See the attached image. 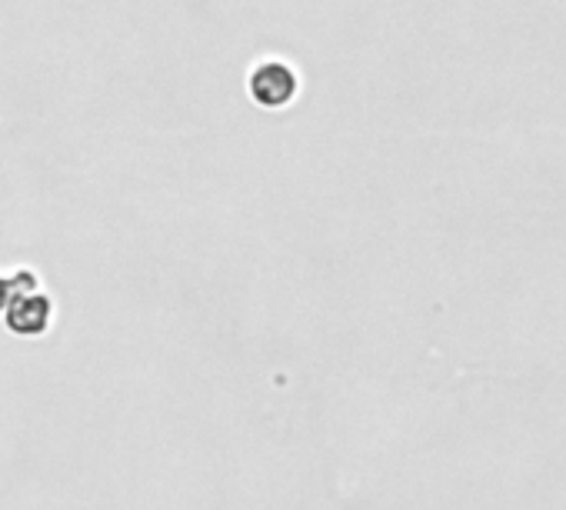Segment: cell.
<instances>
[{"instance_id": "6da1fadb", "label": "cell", "mask_w": 566, "mask_h": 510, "mask_svg": "<svg viewBox=\"0 0 566 510\" xmlns=\"http://www.w3.org/2000/svg\"><path fill=\"white\" fill-rule=\"evenodd\" d=\"M247 87H250L253 104H260L263 111H283L301 94V74L287 61L273 58V61H260L250 71Z\"/></svg>"}, {"instance_id": "7a4b0ae2", "label": "cell", "mask_w": 566, "mask_h": 510, "mask_svg": "<svg viewBox=\"0 0 566 510\" xmlns=\"http://www.w3.org/2000/svg\"><path fill=\"white\" fill-rule=\"evenodd\" d=\"M4 327L18 337H41L48 334L51 321H54V301L48 294L34 291H21L8 308H4Z\"/></svg>"}, {"instance_id": "3957f363", "label": "cell", "mask_w": 566, "mask_h": 510, "mask_svg": "<svg viewBox=\"0 0 566 510\" xmlns=\"http://www.w3.org/2000/svg\"><path fill=\"white\" fill-rule=\"evenodd\" d=\"M34 288H38V274H34V271L0 274V314H4V308H8L21 291H34Z\"/></svg>"}]
</instances>
